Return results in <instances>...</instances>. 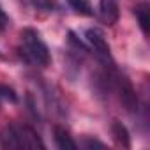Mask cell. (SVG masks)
Returning <instances> with one entry per match:
<instances>
[{
  "mask_svg": "<svg viewBox=\"0 0 150 150\" xmlns=\"http://www.w3.org/2000/svg\"><path fill=\"white\" fill-rule=\"evenodd\" d=\"M0 145L2 148H44L41 136L25 124H7L0 131Z\"/></svg>",
  "mask_w": 150,
  "mask_h": 150,
  "instance_id": "cell-1",
  "label": "cell"
},
{
  "mask_svg": "<svg viewBox=\"0 0 150 150\" xmlns=\"http://www.w3.org/2000/svg\"><path fill=\"white\" fill-rule=\"evenodd\" d=\"M21 51L32 64H35L39 67H48L51 64L50 50L35 28L21 30Z\"/></svg>",
  "mask_w": 150,
  "mask_h": 150,
  "instance_id": "cell-2",
  "label": "cell"
},
{
  "mask_svg": "<svg viewBox=\"0 0 150 150\" xmlns=\"http://www.w3.org/2000/svg\"><path fill=\"white\" fill-rule=\"evenodd\" d=\"M111 87L117 88L118 97H120V103L125 106L127 111H136L138 110V96H136V90H134L132 83L125 76H122V74H118V72H113Z\"/></svg>",
  "mask_w": 150,
  "mask_h": 150,
  "instance_id": "cell-3",
  "label": "cell"
},
{
  "mask_svg": "<svg viewBox=\"0 0 150 150\" xmlns=\"http://www.w3.org/2000/svg\"><path fill=\"white\" fill-rule=\"evenodd\" d=\"M85 41L88 42V46L94 50V53L97 55V58L108 65V64H113L111 62V50H110V44L104 37V34L99 30V28H87L85 30Z\"/></svg>",
  "mask_w": 150,
  "mask_h": 150,
  "instance_id": "cell-4",
  "label": "cell"
},
{
  "mask_svg": "<svg viewBox=\"0 0 150 150\" xmlns=\"http://www.w3.org/2000/svg\"><path fill=\"white\" fill-rule=\"evenodd\" d=\"M99 18L104 25L113 27L120 18L118 0H99Z\"/></svg>",
  "mask_w": 150,
  "mask_h": 150,
  "instance_id": "cell-5",
  "label": "cell"
},
{
  "mask_svg": "<svg viewBox=\"0 0 150 150\" xmlns=\"http://www.w3.org/2000/svg\"><path fill=\"white\" fill-rule=\"evenodd\" d=\"M53 138H55V143L60 150H76L78 148V143L72 139V136L69 134L67 129L60 127V125H55L53 129Z\"/></svg>",
  "mask_w": 150,
  "mask_h": 150,
  "instance_id": "cell-6",
  "label": "cell"
},
{
  "mask_svg": "<svg viewBox=\"0 0 150 150\" xmlns=\"http://www.w3.org/2000/svg\"><path fill=\"white\" fill-rule=\"evenodd\" d=\"M111 136L115 139V143L122 148H131V136L127 127L120 122V120H113L111 124Z\"/></svg>",
  "mask_w": 150,
  "mask_h": 150,
  "instance_id": "cell-7",
  "label": "cell"
},
{
  "mask_svg": "<svg viewBox=\"0 0 150 150\" xmlns=\"http://www.w3.org/2000/svg\"><path fill=\"white\" fill-rule=\"evenodd\" d=\"M134 16L136 21L143 32V35H148V23H150V4L146 0H141V2L134 7Z\"/></svg>",
  "mask_w": 150,
  "mask_h": 150,
  "instance_id": "cell-8",
  "label": "cell"
},
{
  "mask_svg": "<svg viewBox=\"0 0 150 150\" xmlns=\"http://www.w3.org/2000/svg\"><path fill=\"white\" fill-rule=\"evenodd\" d=\"M69 4V7L81 16H94V7L90 0H65Z\"/></svg>",
  "mask_w": 150,
  "mask_h": 150,
  "instance_id": "cell-9",
  "label": "cell"
},
{
  "mask_svg": "<svg viewBox=\"0 0 150 150\" xmlns=\"http://www.w3.org/2000/svg\"><path fill=\"white\" fill-rule=\"evenodd\" d=\"M0 99L9 101V103H18V94L14 92V88L7 85H0Z\"/></svg>",
  "mask_w": 150,
  "mask_h": 150,
  "instance_id": "cell-10",
  "label": "cell"
},
{
  "mask_svg": "<svg viewBox=\"0 0 150 150\" xmlns=\"http://www.w3.org/2000/svg\"><path fill=\"white\" fill-rule=\"evenodd\" d=\"M30 4L37 9L44 11H53V0H30Z\"/></svg>",
  "mask_w": 150,
  "mask_h": 150,
  "instance_id": "cell-11",
  "label": "cell"
},
{
  "mask_svg": "<svg viewBox=\"0 0 150 150\" xmlns=\"http://www.w3.org/2000/svg\"><path fill=\"white\" fill-rule=\"evenodd\" d=\"M11 25V18L7 16V13L4 11V7L0 6V30H6Z\"/></svg>",
  "mask_w": 150,
  "mask_h": 150,
  "instance_id": "cell-12",
  "label": "cell"
},
{
  "mask_svg": "<svg viewBox=\"0 0 150 150\" xmlns=\"http://www.w3.org/2000/svg\"><path fill=\"white\" fill-rule=\"evenodd\" d=\"M85 148H104V143L97 141V139H92V138H85V141L81 143Z\"/></svg>",
  "mask_w": 150,
  "mask_h": 150,
  "instance_id": "cell-13",
  "label": "cell"
},
{
  "mask_svg": "<svg viewBox=\"0 0 150 150\" xmlns=\"http://www.w3.org/2000/svg\"><path fill=\"white\" fill-rule=\"evenodd\" d=\"M0 57H2V53H0Z\"/></svg>",
  "mask_w": 150,
  "mask_h": 150,
  "instance_id": "cell-14",
  "label": "cell"
}]
</instances>
